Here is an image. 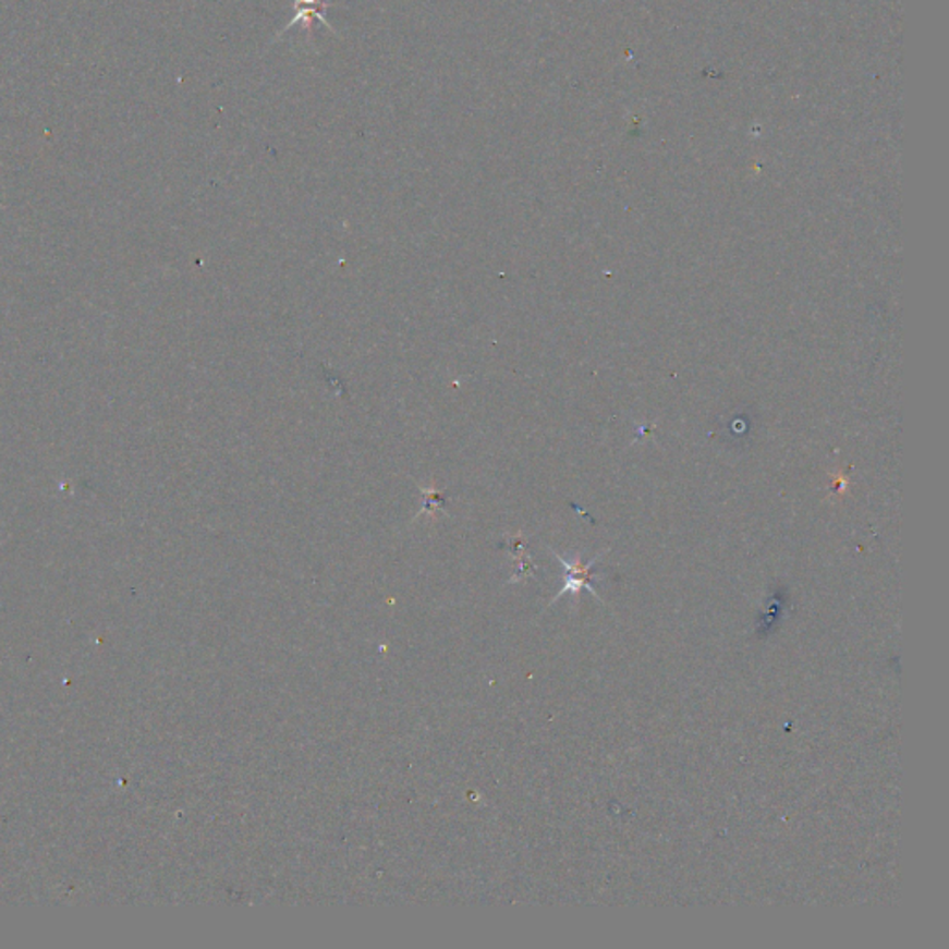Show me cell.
<instances>
[{
  "label": "cell",
  "instance_id": "obj_1",
  "mask_svg": "<svg viewBox=\"0 0 949 949\" xmlns=\"http://www.w3.org/2000/svg\"><path fill=\"white\" fill-rule=\"evenodd\" d=\"M555 557L559 560L562 568L565 570L564 577V586L560 589L559 596L555 597V601L559 599V597L564 596V594H573V596H577L581 589H588L592 596L597 597L596 588H594V584H592V568L596 564L599 557H596L594 560H589L588 564H583L581 559L575 560H565L564 557H560L555 552Z\"/></svg>",
  "mask_w": 949,
  "mask_h": 949
},
{
  "label": "cell",
  "instance_id": "obj_2",
  "mask_svg": "<svg viewBox=\"0 0 949 949\" xmlns=\"http://www.w3.org/2000/svg\"><path fill=\"white\" fill-rule=\"evenodd\" d=\"M330 7L332 4L327 2V0H295V15H293V20L284 26V31H280L279 36L275 39H279L285 31H290V26L297 25V23H303L304 28L308 32V38H312V23L314 21H319L321 25L327 26L329 32H332L336 36L334 28L329 25V21L325 20V12Z\"/></svg>",
  "mask_w": 949,
  "mask_h": 949
}]
</instances>
